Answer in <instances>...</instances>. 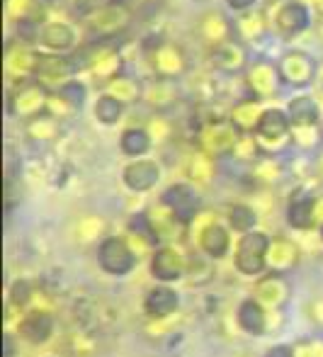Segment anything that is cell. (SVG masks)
I'll return each instance as SVG.
<instances>
[{"label": "cell", "mask_w": 323, "mask_h": 357, "mask_svg": "<svg viewBox=\"0 0 323 357\" xmlns=\"http://www.w3.org/2000/svg\"><path fill=\"white\" fill-rule=\"evenodd\" d=\"M151 42H146V56L153 68L156 75L163 78H180L188 71V56L185 52L173 42H163L158 37H149Z\"/></svg>", "instance_id": "cell-1"}, {"label": "cell", "mask_w": 323, "mask_h": 357, "mask_svg": "<svg viewBox=\"0 0 323 357\" xmlns=\"http://www.w3.org/2000/svg\"><path fill=\"white\" fill-rule=\"evenodd\" d=\"M49 100H52V95L42 83H37V80L20 83L8 98V112L22 119L39 117V114L49 112Z\"/></svg>", "instance_id": "cell-2"}, {"label": "cell", "mask_w": 323, "mask_h": 357, "mask_svg": "<svg viewBox=\"0 0 323 357\" xmlns=\"http://www.w3.org/2000/svg\"><path fill=\"white\" fill-rule=\"evenodd\" d=\"M131 20V10L124 3H112L103 5V8L93 10L88 15V29L95 39H112L114 34H119Z\"/></svg>", "instance_id": "cell-3"}, {"label": "cell", "mask_w": 323, "mask_h": 357, "mask_svg": "<svg viewBox=\"0 0 323 357\" xmlns=\"http://www.w3.org/2000/svg\"><path fill=\"white\" fill-rule=\"evenodd\" d=\"M241 129L231 119H211L200 129V144L209 155H224L236 149Z\"/></svg>", "instance_id": "cell-4"}, {"label": "cell", "mask_w": 323, "mask_h": 357, "mask_svg": "<svg viewBox=\"0 0 323 357\" xmlns=\"http://www.w3.org/2000/svg\"><path fill=\"white\" fill-rule=\"evenodd\" d=\"M267 250H270V238L260 231H248L241 238L239 253H236V268L243 275H258L267 265Z\"/></svg>", "instance_id": "cell-5"}, {"label": "cell", "mask_w": 323, "mask_h": 357, "mask_svg": "<svg viewBox=\"0 0 323 357\" xmlns=\"http://www.w3.org/2000/svg\"><path fill=\"white\" fill-rule=\"evenodd\" d=\"M75 71H78V68H75L73 59H66L61 54H39L34 80L42 83L47 90H59V88H63L66 83H70Z\"/></svg>", "instance_id": "cell-6"}, {"label": "cell", "mask_w": 323, "mask_h": 357, "mask_svg": "<svg viewBox=\"0 0 323 357\" xmlns=\"http://www.w3.org/2000/svg\"><path fill=\"white\" fill-rule=\"evenodd\" d=\"M5 75L10 80H24L34 78L39 63V54L34 49H29L27 44L20 42H8L5 44Z\"/></svg>", "instance_id": "cell-7"}, {"label": "cell", "mask_w": 323, "mask_h": 357, "mask_svg": "<svg viewBox=\"0 0 323 357\" xmlns=\"http://www.w3.org/2000/svg\"><path fill=\"white\" fill-rule=\"evenodd\" d=\"M98 260L105 273H110V275H127L136 263L129 245L124 243L122 238H114V236H110V238H105L103 243H100Z\"/></svg>", "instance_id": "cell-8"}, {"label": "cell", "mask_w": 323, "mask_h": 357, "mask_svg": "<svg viewBox=\"0 0 323 357\" xmlns=\"http://www.w3.org/2000/svg\"><path fill=\"white\" fill-rule=\"evenodd\" d=\"M280 83H282L280 68L272 66V63H267V61L253 63V66L248 68V73H246V85H248L250 95L258 98V100H265V98L277 95Z\"/></svg>", "instance_id": "cell-9"}, {"label": "cell", "mask_w": 323, "mask_h": 357, "mask_svg": "<svg viewBox=\"0 0 323 357\" xmlns=\"http://www.w3.org/2000/svg\"><path fill=\"white\" fill-rule=\"evenodd\" d=\"M163 204L178 216L180 224H188L200 209V197L190 185H170L163 192Z\"/></svg>", "instance_id": "cell-10"}, {"label": "cell", "mask_w": 323, "mask_h": 357, "mask_svg": "<svg viewBox=\"0 0 323 357\" xmlns=\"http://www.w3.org/2000/svg\"><path fill=\"white\" fill-rule=\"evenodd\" d=\"M277 68H280L282 80H285L287 85H294V88L309 85L311 80H314V71H316L311 56H306V54H301V52L285 54V56L280 59V63H277Z\"/></svg>", "instance_id": "cell-11"}, {"label": "cell", "mask_w": 323, "mask_h": 357, "mask_svg": "<svg viewBox=\"0 0 323 357\" xmlns=\"http://www.w3.org/2000/svg\"><path fill=\"white\" fill-rule=\"evenodd\" d=\"M209 56H211L214 68H219V71H224V73H239V71H243L246 63H248V52H246L243 42L234 37L226 39L219 47H211Z\"/></svg>", "instance_id": "cell-12"}, {"label": "cell", "mask_w": 323, "mask_h": 357, "mask_svg": "<svg viewBox=\"0 0 323 357\" xmlns=\"http://www.w3.org/2000/svg\"><path fill=\"white\" fill-rule=\"evenodd\" d=\"M275 27L282 37H294L309 27V5L301 0H290L275 15Z\"/></svg>", "instance_id": "cell-13"}, {"label": "cell", "mask_w": 323, "mask_h": 357, "mask_svg": "<svg viewBox=\"0 0 323 357\" xmlns=\"http://www.w3.org/2000/svg\"><path fill=\"white\" fill-rule=\"evenodd\" d=\"M149 107L153 109H168L178 102V85L175 78H163V75H156V78L146 80L144 83V95H141Z\"/></svg>", "instance_id": "cell-14"}, {"label": "cell", "mask_w": 323, "mask_h": 357, "mask_svg": "<svg viewBox=\"0 0 323 357\" xmlns=\"http://www.w3.org/2000/svg\"><path fill=\"white\" fill-rule=\"evenodd\" d=\"M160 178V168L158 163L146 158H136L124 168V183H127L129 190L134 192H144V190H151Z\"/></svg>", "instance_id": "cell-15"}, {"label": "cell", "mask_w": 323, "mask_h": 357, "mask_svg": "<svg viewBox=\"0 0 323 357\" xmlns=\"http://www.w3.org/2000/svg\"><path fill=\"white\" fill-rule=\"evenodd\" d=\"M290 129H292L290 114L282 112V109H265L262 117H260V122H258V127H255V134H258L260 142L277 144L290 134Z\"/></svg>", "instance_id": "cell-16"}, {"label": "cell", "mask_w": 323, "mask_h": 357, "mask_svg": "<svg viewBox=\"0 0 323 357\" xmlns=\"http://www.w3.org/2000/svg\"><path fill=\"white\" fill-rule=\"evenodd\" d=\"M197 32H200V37H202V42H204V44H209V47H219V44L226 42V39L234 37L236 29H234V24L224 17V15L214 10V13L202 15Z\"/></svg>", "instance_id": "cell-17"}, {"label": "cell", "mask_w": 323, "mask_h": 357, "mask_svg": "<svg viewBox=\"0 0 323 357\" xmlns=\"http://www.w3.org/2000/svg\"><path fill=\"white\" fill-rule=\"evenodd\" d=\"M267 17L262 10H243L239 15V20L234 22V29H236V37L241 42H260L262 37L267 34Z\"/></svg>", "instance_id": "cell-18"}, {"label": "cell", "mask_w": 323, "mask_h": 357, "mask_svg": "<svg viewBox=\"0 0 323 357\" xmlns=\"http://www.w3.org/2000/svg\"><path fill=\"white\" fill-rule=\"evenodd\" d=\"M316 219V199L306 192H296L287 207V221L294 229H311Z\"/></svg>", "instance_id": "cell-19"}, {"label": "cell", "mask_w": 323, "mask_h": 357, "mask_svg": "<svg viewBox=\"0 0 323 357\" xmlns=\"http://www.w3.org/2000/svg\"><path fill=\"white\" fill-rule=\"evenodd\" d=\"M39 42L44 44L52 52H66V49L73 47L75 42V32L70 24L66 22H44L39 29Z\"/></svg>", "instance_id": "cell-20"}, {"label": "cell", "mask_w": 323, "mask_h": 357, "mask_svg": "<svg viewBox=\"0 0 323 357\" xmlns=\"http://www.w3.org/2000/svg\"><path fill=\"white\" fill-rule=\"evenodd\" d=\"M262 112H265V109L260 107V100L258 98H248V100H241V102L231 109L229 119L241 129V132H255Z\"/></svg>", "instance_id": "cell-21"}, {"label": "cell", "mask_w": 323, "mask_h": 357, "mask_svg": "<svg viewBox=\"0 0 323 357\" xmlns=\"http://www.w3.org/2000/svg\"><path fill=\"white\" fill-rule=\"evenodd\" d=\"M5 13L13 22H42L44 5L42 0H5Z\"/></svg>", "instance_id": "cell-22"}, {"label": "cell", "mask_w": 323, "mask_h": 357, "mask_svg": "<svg viewBox=\"0 0 323 357\" xmlns=\"http://www.w3.org/2000/svg\"><path fill=\"white\" fill-rule=\"evenodd\" d=\"M151 270H153L156 278L165 280V282H170V280H178L180 275H183V258H180L175 250L160 248L158 253L153 255Z\"/></svg>", "instance_id": "cell-23"}, {"label": "cell", "mask_w": 323, "mask_h": 357, "mask_svg": "<svg viewBox=\"0 0 323 357\" xmlns=\"http://www.w3.org/2000/svg\"><path fill=\"white\" fill-rule=\"evenodd\" d=\"M287 114H290L292 124H316L321 117L319 102L309 95H299L287 105Z\"/></svg>", "instance_id": "cell-24"}, {"label": "cell", "mask_w": 323, "mask_h": 357, "mask_svg": "<svg viewBox=\"0 0 323 357\" xmlns=\"http://www.w3.org/2000/svg\"><path fill=\"white\" fill-rule=\"evenodd\" d=\"M105 93L117 98L119 102H136V100L144 95V85L139 83L136 78H127V75H117L112 78L107 85H105Z\"/></svg>", "instance_id": "cell-25"}, {"label": "cell", "mask_w": 323, "mask_h": 357, "mask_svg": "<svg viewBox=\"0 0 323 357\" xmlns=\"http://www.w3.org/2000/svg\"><path fill=\"white\" fill-rule=\"evenodd\" d=\"M200 243L204 248V253H209L211 258H221L229 250V234H226V229L221 224H209L202 231Z\"/></svg>", "instance_id": "cell-26"}, {"label": "cell", "mask_w": 323, "mask_h": 357, "mask_svg": "<svg viewBox=\"0 0 323 357\" xmlns=\"http://www.w3.org/2000/svg\"><path fill=\"white\" fill-rule=\"evenodd\" d=\"M54 331V321L49 314H29L27 319L22 321V335L32 343H44V340L52 335Z\"/></svg>", "instance_id": "cell-27"}, {"label": "cell", "mask_w": 323, "mask_h": 357, "mask_svg": "<svg viewBox=\"0 0 323 357\" xmlns=\"http://www.w3.org/2000/svg\"><path fill=\"white\" fill-rule=\"evenodd\" d=\"M175 306H178V294L168 287H156L146 296V311L153 316L170 314V311H175Z\"/></svg>", "instance_id": "cell-28"}, {"label": "cell", "mask_w": 323, "mask_h": 357, "mask_svg": "<svg viewBox=\"0 0 323 357\" xmlns=\"http://www.w3.org/2000/svg\"><path fill=\"white\" fill-rule=\"evenodd\" d=\"M239 324L243 326L248 333H262V328H265V314H262L260 304L253 299H246L243 304H241L239 309Z\"/></svg>", "instance_id": "cell-29"}, {"label": "cell", "mask_w": 323, "mask_h": 357, "mask_svg": "<svg viewBox=\"0 0 323 357\" xmlns=\"http://www.w3.org/2000/svg\"><path fill=\"white\" fill-rule=\"evenodd\" d=\"M93 112H95V117H98V122L117 124L119 119H122V114H124V102H119L117 98H112V95L105 93L103 98H98Z\"/></svg>", "instance_id": "cell-30"}, {"label": "cell", "mask_w": 323, "mask_h": 357, "mask_svg": "<svg viewBox=\"0 0 323 357\" xmlns=\"http://www.w3.org/2000/svg\"><path fill=\"white\" fill-rule=\"evenodd\" d=\"M119 144H122V151L127 155H144L151 146V134L146 129L131 127L122 134V142Z\"/></svg>", "instance_id": "cell-31"}, {"label": "cell", "mask_w": 323, "mask_h": 357, "mask_svg": "<svg viewBox=\"0 0 323 357\" xmlns=\"http://www.w3.org/2000/svg\"><path fill=\"white\" fill-rule=\"evenodd\" d=\"M59 132V124L57 119H54V114L44 112L39 114V117H32L27 122V134L32 139H54Z\"/></svg>", "instance_id": "cell-32"}, {"label": "cell", "mask_w": 323, "mask_h": 357, "mask_svg": "<svg viewBox=\"0 0 323 357\" xmlns=\"http://www.w3.org/2000/svg\"><path fill=\"white\" fill-rule=\"evenodd\" d=\"M296 260V248L287 241H270V250H267V265L275 268H287Z\"/></svg>", "instance_id": "cell-33"}, {"label": "cell", "mask_w": 323, "mask_h": 357, "mask_svg": "<svg viewBox=\"0 0 323 357\" xmlns=\"http://www.w3.org/2000/svg\"><path fill=\"white\" fill-rule=\"evenodd\" d=\"M54 95H57L59 100H63L70 109H78L80 105L85 102V85L78 83V80H70V83H66L63 88H59Z\"/></svg>", "instance_id": "cell-34"}, {"label": "cell", "mask_w": 323, "mask_h": 357, "mask_svg": "<svg viewBox=\"0 0 323 357\" xmlns=\"http://www.w3.org/2000/svg\"><path fill=\"white\" fill-rule=\"evenodd\" d=\"M229 221L236 231L248 234V231L255 226V214H253V209L246 207V204H234V207L229 209Z\"/></svg>", "instance_id": "cell-35"}, {"label": "cell", "mask_w": 323, "mask_h": 357, "mask_svg": "<svg viewBox=\"0 0 323 357\" xmlns=\"http://www.w3.org/2000/svg\"><path fill=\"white\" fill-rule=\"evenodd\" d=\"M290 134H292V142L296 146H301V149H309V146L319 144V139H321L316 124H292Z\"/></svg>", "instance_id": "cell-36"}, {"label": "cell", "mask_w": 323, "mask_h": 357, "mask_svg": "<svg viewBox=\"0 0 323 357\" xmlns=\"http://www.w3.org/2000/svg\"><path fill=\"white\" fill-rule=\"evenodd\" d=\"M255 151H258V142H255V137H248V134H241L239 144H236V149L231 151V153L239 155V158H253Z\"/></svg>", "instance_id": "cell-37"}, {"label": "cell", "mask_w": 323, "mask_h": 357, "mask_svg": "<svg viewBox=\"0 0 323 357\" xmlns=\"http://www.w3.org/2000/svg\"><path fill=\"white\" fill-rule=\"evenodd\" d=\"M190 173H193V178H197V180H204L206 175L211 173L209 153H197L193 158V165H190Z\"/></svg>", "instance_id": "cell-38"}, {"label": "cell", "mask_w": 323, "mask_h": 357, "mask_svg": "<svg viewBox=\"0 0 323 357\" xmlns=\"http://www.w3.org/2000/svg\"><path fill=\"white\" fill-rule=\"evenodd\" d=\"M149 134L156 139V134H168V122L163 117H156L153 122L149 124Z\"/></svg>", "instance_id": "cell-39"}, {"label": "cell", "mask_w": 323, "mask_h": 357, "mask_svg": "<svg viewBox=\"0 0 323 357\" xmlns=\"http://www.w3.org/2000/svg\"><path fill=\"white\" fill-rule=\"evenodd\" d=\"M229 3V8L239 10V13H243V10H250L255 5V0H226Z\"/></svg>", "instance_id": "cell-40"}, {"label": "cell", "mask_w": 323, "mask_h": 357, "mask_svg": "<svg viewBox=\"0 0 323 357\" xmlns=\"http://www.w3.org/2000/svg\"><path fill=\"white\" fill-rule=\"evenodd\" d=\"M27 284H24V282H17V284H15L13 287V299L15 301H24V299H27Z\"/></svg>", "instance_id": "cell-41"}, {"label": "cell", "mask_w": 323, "mask_h": 357, "mask_svg": "<svg viewBox=\"0 0 323 357\" xmlns=\"http://www.w3.org/2000/svg\"><path fill=\"white\" fill-rule=\"evenodd\" d=\"M267 357H292V350L287 348V345H277V348H272Z\"/></svg>", "instance_id": "cell-42"}, {"label": "cell", "mask_w": 323, "mask_h": 357, "mask_svg": "<svg viewBox=\"0 0 323 357\" xmlns=\"http://www.w3.org/2000/svg\"><path fill=\"white\" fill-rule=\"evenodd\" d=\"M304 5H311L314 10H319V13L323 15V0H301Z\"/></svg>", "instance_id": "cell-43"}, {"label": "cell", "mask_w": 323, "mask_h": 357, "mask_svg": "<svg viewBox=\"0 0 323 357\" xmlns=\"http://www.w3.org/2000/svg\"><path fill=\"white\" fill-rule=\"evenodd\" d=\"M5 355H13V343H10V338H8V335H5Z\"/></svg>", "instance_id": "cell-44"}, {"label": "cell", "mask_w": 323, "mask_h": 357, "mask_svg": "<svg viewBox=\"0 0 323 357\" xmlns=\"http://www.w3.org/2000/svg\"><path fill=\"white\" fill-rule=\"evenodd\" d=\"M321 236H323V226H321Z\"/></svg>", "instance_id": "cell-45"}]
</instances>
